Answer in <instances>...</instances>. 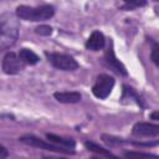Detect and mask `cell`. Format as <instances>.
<instances>
[{"label": "cell", "instance_id": "6da1fadb", "mask_svg": "<svg viewBox=\"0 0 159 159\" xmlns=\"http://www.w3.org/2000/svg\"><path fill=\"white\" fill-rule=\"evenodd\" d=\"M19 25L15 17L10 14L0 17V51L10 48L17 40Z\"/></svg>", "mask_w": 159, "mask_h": 159}, {"label": "cell", "instance_id": "7a4b0ae2", "mask_svg": "<svg viewBox=\"0 0 159 159\" xmlns=\"http://www.w3.org/2000/svg\"><path fill=\"white\" fill-rule=\"evenodd\" d=\"M55 14V9L51 5H41V6H26L20 5L16 9L17 17L27 21H42L52 17Z\"/></svg>", "mask_w": 159, "mask_h": 159}, {"label": "cell", "instance_id": "3957f363", "mask_svg": "<svg viewBox=\"0 0 159 159\" xmlns=\"http://www.w3.org/2000/svg\"><path fill=\"white\" fill-rule=\"evenodd\" d=\"M48 61L58 70L62 71H73L78 68L77 61L66 53H57V52H46Z\"/></svg>", "mask_w": 159, "mask_h": 159}, {"label": "cell", "instance_id": "277c9868", "mask_svg": "<svg viewBox=\"0 0 159 159\" xmlns=\"http://www.w3.org/2000/svg\"><path fill=\"white\" fill-rule=\"evenodd\" d=\"M113 86H114V78L109 75L102 73L97 77L96 83L92 87V92L97 98L103 99L109 96V93L113 89Z\"/></svg>", "mask_w": 159, "mask_h": 159}, {"label": "cell", "instance_id": "5b68a950", "mask_svg": "<svg viewBox=\"0 0 159 159\" xmlns=\"http://www.w3.org/2000/svg\"><path fill=\"white\" fill-rule=\"evenodd\" d=\"M21 143L24 144H27V145H31V147H37L40 149H46V150H52V152H60V153H73V150H68V149H65L62 147H58L56 144H50V143H46L45 140L35 137V135H31V134H27V135H22L20 139H19Z\"/></svg>", "mask_w": 159, "mask_h": 159}, {"label": "cell", "instance_id": "8992f818", "mask_svg": "<svg viewBox=\"0 0 159 159\" xmlns=\"http://www.w3.org/2000/svg\"><path fill=\"white\" fill-rule=\"evenodd\" d=\"M24 68V62L19 55L14 52H7L2 58V70L7 75H16Z\"/></svg>", "mask_w": 159, "mask_h": 159}, {"label": "cell", "instance_id": "52a82bcc", "mask_svg": "<svg viewBox=\"0 0 159 159\" xmlns=\"http://www.w3.org/2000/svg\"><path fill=\"white\" fill-rule=\"evenodd\" d=\"M133 134L138 135V137H152V138H155L159 134V125L153 124V123L140 122V123H137L133 127Z\"/></svg>", "mask_w": 159, "mask_h": 159}, {"label": "cell", "instance_id": "ba28073f", "mask_svg": "<svg viewBox=\"0 0 159 159\" xmlns=\"http://www.w3.org/2000/svg\"><path fill=\"white\" fill-rule=\"evenodd\" d=\"M104 60H106V63H107L112 70H114L117 73L123 75V76H125V75H127V70H125L124 65H123V63H122V62L116 57V55H114V52H113V50H112V48H108V50L106 51Z\"/></svg>", "mask_w": 159, "mask_h": 159}, {"label": "cell", "instance_id": "9c48e42d", "mask_svg": "<svg viewBox=\"0 0 159 159\" xmlns=\"http://www.w3.org/2000/svg\"><path fill=\"white\" fill-rule=\"evenodd\" d=\"M104 45H106V39H104L103 34L99 31H93L86 42V47L92 51H98V50L103 48Z\"/></svg>", "mask_w": 159, "mask_h": 159}, {"label": "cell", "instance_id": "30bf717a", "mask_svg": "<svg viewBox=\"0 0 159 159\" xmlns=\"http://www.w3.org/2000/svg\"><path fill=\"white\" fill-rule=\"evenodd\" d=\"M53 96L61 103H77L81 101V94L78 92H56Z\"/></svg>", "mask_w": 159, "mask_h": 159}, {"label": "cell", "instance_id": "8fae6325", "mask_svg": "<svg viewBox=\"0 0 159 159\" xmlns=\"http://www.w3.org/2000/svg\"><path fill=\"white\" fill-rule=\"evenodd\" d=\"M46 137H47V139H48L51 143H53V144H56V145H58V147H62V148H65V149L71 150V149L75 148V142H73L72 139L62 138V137H58V135H55V134H46Z\"/></svg>", "mask_w": 159, "mask_h": 159}, {"label": "cell", "instance_id": "7c38bea8", "mask_svg": "<svg viewBox=\"0 0 159 159\" xmlns=\"http://www.w3.org/2000/svg\"><path fill=\"white\" fill-rule=\"evenodd\" d=\"M19 57L22 60V62L24 63H27V65H35V63H37L39 62V56L34 52V51H31V50H29V48H22L21 51H20V53H19Z\"/></svg>", "mask_w": 159, "mask_h": 159}, {"label": "cell", "instance_id": "4fadbf2b", "mask_svg": "<svg viewBox=\"0 0 159 159\" xmlns=\"http://www.w3.org/2000/svg\"><path fill=\"white\" fill-rule=\"evenodd\" d=\"M84 144H86V147H87L88 150H91V152H93V153H96V154H99V155H102V157H107V158H109V157H111V158H116L114 154H112L109 150H107V149H104V148L97 145L96 143L86 142Z\"/></svg>", "mask_w": 159, "mask_h": 159}, {"label": "cell", "instance_id": "5bb4252c", "mask_svg": "<svg viewBox=\"0 0 159 159\" xmlns=\"http://www.w3.org/2000/svg\"><path fill=\"white\" fill-rule=\"evenodd\" d=\"M52 32V27L48 25H41L39 27H36V34L42 35V36H48Z\"/></svg>", "mask_w": 159, "mask_h": 159}, {"label": "cell", "instance_id": "9a60e30c", "mask_svg": "<svg viewBox=\"0 0 159 159\" xmlns=\"http://www.w3.org/2000/svg\"><path fill=\"white\" fill-rule=\"evenodd\" d=\"M129 7H140L147 5V0H123Z\"/></svg>", "mask_w": 159, "mask_h": 159}, {"label": "cell", "instance_id": "2e32d148", "mask_svg": "<svg viewBox=\"0 0 159 159\" xmlns=\"http://www.w3.org/2000/svg\"><path fill=\"white\" fill-rule=\"evenodd\" d=\"M124 155L128 157V158H133V157H144V158L154 157V158H155V155H152V154H148V153H137V152H128V153H125Z\"/></svg>", "mask_w": 159, "mask_h": 159}, {"label": "cell", "instance_id": "e0dca14e", "mask_svg": "<svg viewBox=\"0 0 159 159\" xmlns=\"http://www.w3.org/2000/svg\"><path fill=\"white\" fill-rule=\"evenodd\" d=\"M152 60H153V62L155 63V65H158L159 63V57H158V45L157 43H154V46H153V48H152Z\"/></svg>", "mask_w": 159, "mask_h": 159}, {"label": "cell", "instance_id": "ac0fdd59", "mask_svg": "<svg viewBox=\"0 0 159 159\" xmlns=\"http://www.w3.org/2000/svg\"><path fill=\"white\" fill-rule=\"evenodd\" d=\"M7 149L5 148V147H2V145H0V159H2V158H6L7 157Z\"/></svg>", "mask_w": 159, "mask_h": 159}, {"label": "cell", "instance_id": "d6986e66", "mask_svg": "<svg viewBox=\"0 0 159 159\" xmlns=\"http://www.w3.org/2000/svg\"><path fill=\"white\" fill-rule=\"evenodd\" d=\"M152 118L154 119V120H158L159 118H158V112H154L153 114H152Z\"/></svg>", "mask_w": 159, "mask_h": 159}]
</instances>
